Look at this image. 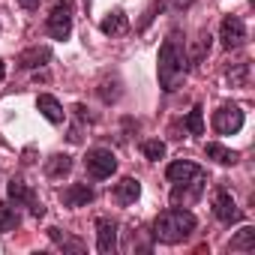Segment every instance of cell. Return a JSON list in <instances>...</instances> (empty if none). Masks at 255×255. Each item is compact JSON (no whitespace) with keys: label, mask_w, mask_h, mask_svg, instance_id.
I'll return each instance as SVG.
<instances>
[{"label":"cell","mask_w":255,"mask_h":255,"mask_svg":"<svg viewBox=\"0 0 255 255\" xmlns=\"http://www.w3.org/2000/svg\"><path fill=\"white\" fill-rule=\"evenodd\" d=\"M3 78H6V66H3V63H0V81H3Z\"/></svg>","instance_id":"obj_28"},{"label":"cell","mask_w":255,"mask_h":255,"mask_svg":"<svg viewBox=\"0 0 255 255\" xmlns=\"http://www.w3.org/2000/svg\"><path fill=\"white\" fill-rule=\"evenodd\" d=\"M99 30H102L105 36H120V33H126V30H129V21H126V15L117 9V12H111L108 18H102Z\"/></svg>","instance_id":"obj_18"},{"label":"cell","mask_w":255,"mask_h":255,"mask_svg":"<svg viewBox=\"0 0 255 255\" xmlns=\"http://www.w3.org/2000/svg\"><path fill=\"white\" fill-rule=\"evenodd\" d=\"M90 3H93V0H81V6H84V9H90Z\"/></svg>","instance_id":"obj_30"},{"label":"cell","mask_w":255,"mask_h":255,"mask_svg":"<svg viewBox=\"0 0 255 255\" xmlns=\"http://www.w3.org/2000/svg\"><path fill=\"white\" fill-rule=\"evenodd\" d=\"M228 81L234 87H246V81H249V63H237L234 69H228Z\"/></svg>","instance_id":"obj_26"},{"label":"cell","mask_w":255,"mask_h":255,"mask_svg":"<svg viewBox=\"0 0 255 255\" xmlns=\"http://www.w3.org/2000/svg\"><path fill=\"white\" fill-rule=\"evenodd\" d=\"M228 249H231V252H252V249H255V228H252V225H243V228L228 240Z\"/></svg>","instance_id":"obj_17"},{"label":"cell","mask_w":255,"mask_h":255,"mask_svg":"<svg viewBox=\"0 0 255 255\" xmlns=\"http://www.w3.org/2000/svg\"><path fill=\"white\" fill-rule=\"evenodd\" d=\"M84 168L93 180H105L117 171V156L108 147H90L87 156H84Z\"/></svg>","instance_id":"obj_3"},{"label":"cell","mask_w":255,"mask_h":255,"mask_svg":"<svg viewBox=\"0 0 255 255\" xmlns=\"http://www.w3.org/2000/svg\"><path fill=\"white\" fill-rule=\"evenodd\" d=\"M48 60H51V48L48 45H33V48H27V51L18 54V66L21 69H39Z\"/></svg>","instance_id":"obj_14"},{"label":"cell","mask_w":255,"mask_h":255,"mask_svg":"<svg viewBox=\"0 0 255 255\" xmlns=\"http://www.w3.org/2000/svg\"><path fill=\"white\" fill-rule=\"evenodd\" d=\"M186 129H189V135H204V108L201 105H192V111L186 117Z\"/></svg>","instance_id":"obj_23"},{"label":"cell","mask_w":255,"mask_h":255,"mask_svg":"<svg viewBox=\"0 0 255 255\" xmlns=\"http://www.w3.org/2000/svg\"><path fill=\"white\" fill-rule=\"evenodd\" d=\"M192 3V0H177V6H189Z\"/></svg>","instance_id":"obj_29"},{"label":"cell","mask_w":255,"mask_h":255,"mask_svg":"<svg viewBox=\"0 0 255 255\" xmlns=\"http://www.w3.org/2000/svg\"><path fill=\"white\" fill-rule=\"evenodd\" d=\"M213 129L219 132V135H234V132H240L243 129V111L237 108V105H219L216 108V114H213Z\"/></svg>","instance_id":"obj_7"},{"label":"cell","mask_w":255,"mask_h":255,"mask_svg":"<svg viewBox=\"0 0 255 255\" xmlns=\"http://www.w3.org/2000/svg\"><path fill=\"white\" fill-rule=\"evenodd\" d=\"M6 195H9V201H15V207L18 204H24V207H30V213L39 219V216H45V207L36 201V192L21 180V177H12L9 180V186H6Z\"/></svg>","instance_id":"obj_6"},{"label":"cell","mask_w":255,"mask_h":255,"mask_svg":"<svg viewBox=\"0 0 255 255\" xmlns=\"http://www.w3.org/2000/svg\"><path fill=\"white\" fill-rule=\"evenodd\" d=\"M96 93H99V99H102L105 105H111V102H117V99H120V81H117V78H105V81L99 84V90H96Z\"/></svg>","instance_id":"obj_22"},{"label":"cell","mask_w":255,"mask_h":255,"mask_svg":"<svg viewBox=\"0 0 255 255\" xmlns=\"http://www.w3.org/2000/svg\"><path fill=\"white\" fill-rule=\"evenodd\" d=\"M141 195V183L135 180V177H123L117 186H114V192H111V198L120 204V207H126V204H135V198Z\"/></svg>","instance_id":"obj_13"},{"label":"cell","mask_w":255,"mask_h":255,"mask_svg":"<svg viewBox=\"0 0 255 255\" xmlns=\"http://www.w3.org/2000/svg\"><path fill=\"white\" fill-rule=\"evenodd\" d=\"M93 198H96V195H93V189H90L87 183H72V186H66V189L60 192V201H63L66 207H87Z\"/></svg>","instance_id":"obj_12"},{"label":"cell","mask_w":255,"mask_h":255,"mask_svg":"<svg viewBox=\"0 0 255 255\" xmlns=\"http://www.w3.org/2000/svg\"><path fill=\"white\" fill-rule=\"evenodd\" d=\"M204 174V168H198L195 162H189V159H177V162H171L168 168H165V177L171 180V183H186V180H195V177H201Z\"/></svg>","instance_id":"obj_11"},{"label":"cell","mask_w":255,"mask_h":255,"mask_svg":"<svg viewBox=\"0 0 255 255\" xmlns=\"http://www.w3.org/2000/svg\"><path fill=\"white\" fill-rule=\"evenodd\" d=\"M69 171H72V156H69V153H54V156L45 159V174H48L51 180H60V177H66Z\"/></svg>","instance_id":"obj_16"},{"label":"cell","mask_w":255,"mask_h":255,"mask_svg":"<svg viewBox=\"0 0 255 255\" xmlns=\"http://www.w3.org/2000/svg\"><path fill=\"white\" fill-rule=\"evenodd\" d=\"M36 108H39V114H42L48 123H54V126H60L63 117H66V114H63V105H60L51 93H42V96L36 99Z\"/></svg>","instance_id":"obj_15"},{"label":"cell","mask_w":255,"mask_h":255,"mask_svg":"<svg viewBox=\"0 0 255 255\" xmlns=\"http://www.w3.org/2000/svg\"><path fill=\"white\" fill-rule=\"evenodd\" d=\"M186 63H189V54H186V45L180 39V33L174 30L162 48H159V87L165 93H174L183 78H186Z\"/></svg>","instance_id":"obj_1"},{"label":"cell","mask_w":255,"mask_h":255,"mask_svg":"<svg viewBox=\"0 0 255 255\" xmlns=\"http://www.w3.org/2000/svg\"><path fill=\"white\" fill-rule=\"evenodd\" d=\"M45 30H48L51 39H69V33H72V3L57 0L48 12V18H45Z\"/></svg>","instance_id":"obj_4"},{"label":"cell","mask_w":255,"mask_h":255,"mask_svg":"<svg viewBox=\"0 0 255 255\" xmlns=\"http://www.w3.org/2000/svg\"><path fill=\"white\" fill-rule=\"evenodd\" d=\"M213 213H216V219L222 222V225H234V222H240V210H237V204H234V198L228 195V189H216V198H213Z\"/></svg>","instance_id":"obj_9"},{"label":"cell","mask_w":255,"mask_h":255,"mask_svg":"<svg viewBox=\"0 0 255 255\" xmlns=\"http://www.w3.org/2000/svg\"><path fill=\"white\" fill-rule=\"evenodd\" d=\"M96 249L102 255H111L117 249V222L108 219V216L96 219Z\"/></svg>","instance_id":"obj_10"},{"label":"cell","mask_w":255,"mask_h":255,"mask_svg":"<svg viewBox=\"0 0 255 255\" xmlns=\"http://www.w3.org/2000/svg\"><path fill=\"white\" fill-rule=\"evenodd\" d=\"M18 225H21V216L15 213V207H9L6 201H0V234L15 231Z\"/></svg>","instance_id":"obj_21"},{"label":"cell","mask_w":255,"mask_h":255,"mask_svg":"<svg viewBox=\"0 0 255 255\" xmlns=\"http://www.w3.org/2000/svg\"><path fill=\"white\" fill-rule=\"evenodd\" d=\"M204 153H207V159H213V162H219V165H234V162L240 159L234 150H228V147H222V144H216V141L204 144Z\"/></svg>","instance_id":"obj_19"},{"label":"cell","mask_w":255,"mask_h":255,"mask_svg":"<svg viewBox=\"0 0 255 255\" xmlns=\"http://www.w3.org/2000/svg\"><path fill=\"white\" fill-rule=\"evenodd\" d=\"M141 150H144V156H147L150 162H159V159L165 156V141L150 138V141H144V144H141Z\"/></svg>","instance_id":"obj_25"},{"label":"cell","mask_w":255,"mask_h":255,"mask_svg":"<svg viewBox=\"0 0 255 255\" xmlns=\"http://www.w3.org/2000/svg\"><path fill=\"white\" fill-rule=\"evenodd\" d=\"M210 39H213V36H210L207 30H201V33H198L195 48H192V54H189V57H192V63H201V60L210 54Z\"/></svg>","instance_id":"obj_24"},{"label":"cell","mask_w":255,"mask_h":255,"mask_svg":"<svg viewBox=\"0 0 255 255\" xmlns=\"http://www.w3.org/2000/svg\"><path fill=\"white\" fill-rule=\"evenodd\" d=\"M195 228H198L195 213H189V210H183V207H168V210H162V213L156 216V222H153V237H156L159 243L174 246V243H183Z\"/></svg>","instance_id":"obj_2"},{"label":"cell","mask_w":255,"mask_h":255,"mask_svg":"<svg viewBox=\"0 0 255 255\" xmlns=\"http://www.w3.org/2000/svg\"><path fill=\"white\" fill-rule=\"evenodd\" d=\"M48 237H51L60 249H66V252H84V249H87L78 237H69V234H63L60 228H48Z\"/></svg>","instance_id":"obj_20"},{"label":"cell","mask_w":255,"mask_h":255,"mask_svg":"<svg viewBox=\"0 0 255 255\" xmlns=\"http://www.w3.org/2000/svg\"><path fill=\"white\" fill-rule=\"evenodd\" d=\"M18 3H21V6H24V9H36V6H39V3H42V0H18Z\"/></svg>","instance_id":"obj_27"},{"label":"cell","mask_w":255,"mask_h":255,"mask_svg":"<svg viewBox=\"0 0 255 255\" xmlns=\"http://www.w3.org/2000/svg\"><path fill=\"white\" fill-rule=\"evenodd\" d=\"M204 186H207V174H201L195 180H186V183H174L171 204H192V201H198L201 192H204Z\"/></svg>","instance_id":"obj_8"},{"label":"cell","mask_w":255,"mask_h":255,"mask_svg":"<svg viewBox=\"0 0 255 255\" xmlns=\"http://www.w3.org/2000/svg\"><path fill=\"white\" fill-rule=\"evenodd\" d=\"M219 39H222V48L228 51H237L246 45V24L240 15H225L222 18V27H219Z\"/></svg>","instance_id":"obj_5"}]
</instances>
